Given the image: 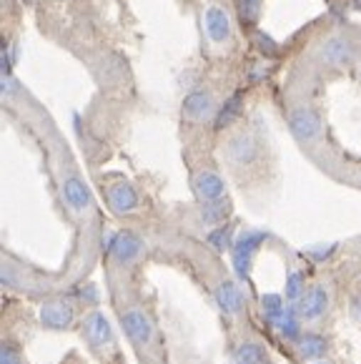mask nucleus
Segmentation results:
<instances>
[{
  "instance_id": "6ab92c4d",
  "label": "nucleus",
  "mask_w": 361,
  "mask_h": 364,
  "mask_svg": "<svg viewBox=\"0 0 361 364\" xmlns=\"http://www.w3.org/2000/svg\"><path fill=\"white\" fill-rule=\"evenodd\" d=\"M234 364H264V349L256 342H241L234 349Z\"/></svg>"
},
{
  "instance_id": "412c9836",
  "label": "nucleus",
  "mask_w": 361,
  "mask_h": 364,
  "mask_svg": "<svg viewBox=\"0 0 361 364\" xmlns=\"http://www.w3.org/2000/svg\"><path fill=\"white\" fill-rule=\"evenodd\" d=\"M226 214H229V204H223V201H213V204L203 206L201 219L206 221V224H223Z\"/></svg>"
},
{
  "instance_id": "aec40b11",
  "label": "nucleus",
  "mask_w": 361,
  "mask_h": 364,
  "mask_svg": "<svg viewBox=\"0 0 361 364\" xmlns=\"http://www.w3.org/2000/svg\"><path fill=\"white\" fill-rule=\"evenodd\" d=\"M261 309H264V314L269 316L271 321H276L279 316L286 311V306H284V299L279 294H264L261 296Z\"/></svg>"
},
{
  "instance_id": "7ed1b4c3",
  "label": "nucleus",
  "mask_w": 361,
  "mask_h": 364,
  "mask_svg": "<svg viewBox=\"0 0 361 364\" xmlns=\"http://www.w3.org/2000/svg\"><path fill=\"white\" fill-rule=\"evenodd\" d=\"M326 306H329V294H326V289L321 284H313V287H308L301 294V299L296 301V314L306 321H313L324 314Z\"/></svg>"
},
{
  "instance_id": "f257e3e1",
  "label": "nucleus",
  "mask_w": 361,
  "mask_h": 364,
  "mask_svg": "<svg viewBox=\"0 0 361 364\" xmlns=\"http://www.w3.org/2000/svg\"><path fill=\"white\" fill-rule=\"evenodd\" d=\"M266 231H241L234 241V269L241 279L249 277L251 262H254V254L259 252V247L266 241Z\"/></svg>"
},
{
  "instance_id": "5701e85b",
  "label": "nucleus",
  "mask_w": 361,
  "mask_h": 364,
  "mask_svg": "<svg viewBox=\"0 0 361 364\" xmlns=\"http://www.w3.org/2000/svg\"><path fill=\"white\" fill-rule=\"evenodd\" d=\"M259 6H261V0H236L241 21H246V23H254L256 18H259Z\"/></svg>"
},
{
  "instance_id": "bb28decb",
  "label": "nucleus",
  "mask_w": 361,
  "mask_h": 364,
  "mask_svg": "<svg viewBox=\"0 0 361 364\" xmlns=\"http://www.w3.org/2000/svg\"><path fill=\"white\" fill-rule=\"evenodd\" d=\"M259 43H261V48H266V53H276V43H274L269 36H264V33H261Z\"/></svg>"
},
{
  "instance_id": "a878e982",
  "label": "nucleus",
  "mask_w": 361,
  "mask_h": 364,
  "mask_svg": "<svg viewBox=\"0 0 361 364\" xmlns=\"http://www.w3.org/2000/svg\"><path fill=\"white\" fill-rule=\"evenodd\" d=\"M349 314L354 316V321H359V324H361V294L351 296V301H349Z\"/></svg>"
},
{
  "instance_id": "2eb2a0df",
  "label": "nucleus",
  "mask_w": 361,
  "mask_h": 364,
  "mask_svg": "<svg viewBox=\"0 0 361 364\" xmlns=\"http://www.w3.org/2000/svg\"><path fill=\"white\" fill-rule=\"evenodd\" d=\"M206 28H208V36H211L216 43H221V41H226L231 33L229 16H226L221 8H211V11L206 13Z\"/></svg>"
},
{
  "instance_id": "4468645a",
  "label": "nucleus",
  "mask_w": 361,
  "mask_h": 364,
  "mask_svg": "<svg viewBox=\"0 0 361 364\" xmlns=\"http://www.w3.org/2000/svg\"><path fill=\"white\" fill-rule=\"evenodd\" d=\"M216 304L221 306L226 314H239L241 306H244V296H241V289L234 284V282H223V284H218Z\"/></svg>"
},
{
  "instance_id": "4be33fe9",
  "label": "nucleus",
  "mask_w": 361,
  "mask_h": 364,
  "mask_svg": "<svg viewBox=\"0 0 361 364\" xmlns=\"http://www.w3.org/2000/svg\"><path fill=\"white\" fill-rule=\"evenodd\" d=\"M208 244H211L216 252L231 249V226H218V229H213L211 236H208Z\"/></svg>"
},
{
  "instance_id": "f03ea898",
  "label": "nucleus",
  "mask_w": 361,
  "mask_h": 364,
  "mask_svg": "<svg viewBox=\"0 0 361 364\" xmlns=\"http://www.w3.org/2000/svg\"><path fill=\"white\" fill-rule=\"evenodd\" d=\"M121 324H123L126 337L131 339L133 344H139V347H146V344L153 339V324H151L149 314L141 311V309H136V306H131V309L123 311Z\"/></svg>"
},
{
  "instance_id": "0eeeda50",
  "label": "nucleus",
  "mask_w": 361,
  "mask_h": 364,
  "mask_svg": "<svg viewBox=\"0 0 361 364\" xmlns=\"http://www.w3.org/2000/svg\"><path fill=\"white\" fill-rule=\"evenodd\" d=\"M83 334L93 347L103 349V347H111L113 344V329L108 324V319L101 314V311H90L83 321Z\"/></svg>"
},
{
  "instance_id": "9d476101",
  "label": "nucleus",
  "mask_w": 361,
  "mask_h": 364,
  "mask_svg": "<svg viewBox=\"0 0 361 364\" xmlns=\"http://www.w3.org/2000/svg\"><path fill=\"white\" fill-rule=\"evenodd\" d=\"M63 198L73 211H85L90 206V188L78 176H68L63 181Z\"/></svg>"
},
{
  "instance_id": "6e6552de",
  "label": "nucleus",
  "mask_w": 361,
  "mask_h": 364,
  "mask_svg": "<svg viewBox=\"0 0 361 364\" xmlns=\"http://www.w3.org/2000/svg\"><path fill=\"white\" fill-rule=\"evenodd\" d=\"M193 188H196L198 198L203 204H213V201H223V193H226V186H223L221 176L213 171H198L193 176Z\"/></svg>"
},
{
  "instance_id": "f3484780",
  "label": "nucleus",
  "mask_w": 361,
  "mask_h": 364,
  "mask_svg": "<svg viewBox=\"0 0 361 364\" xmlns=\"http://www.w3.org/2000/svg\"><path fill=\"white\" fill-rule=\"evenodd\" d=\"M298 319H301V316L296 314V309H289L286 306V311L274 321V327L279 329V334H281L284 339H298L301 337V324H298Z\"/></svg>"
},
{
  "instance_id": "1a4fd4ad",
  "label": "nucleus",
  "mask_w": 361,
  "mask_h": 364,
  "mask_svg": "<svg viewBox=\"0 0 361 364\" xmlns=\"http://www.w3.org/2000/svg\"><path fill=\"white\" fill-rule=\"evenodd\" d=\"M111 257L116 259L118 264H131L133 259L139 257L141 249H144V244H141V239L136 234H131V231H123V234H116L111 241Z\"/></svg>"
},
{
  "instance_id": "20e7f679",
  "label": "nucleus",
  "mask_w": 361,
  "mask_h": 364,
  "mask_svg": "<svg viewBox=\"0 0 361 364\" xmlns=\"http://www.w3.org/2000/svg\"><path fill=\"white\" fill-rule=\"evenodd\" d=\"M289 129L298 141H313L321 134V121L311 108H293L289 116Z\"/></svg>"
},
{
  "instance_id": "9b49d317",
  "label": "nucleus",
  "mask_w": 361,
  "mask_h": 364,
  "mask_svg": "<svg viewBox=\"0 0 361 364\" xmlns=\"http://www.w3.org/2000/svg\"><path fill=\"white\" fill-rule=\"evenodd\" d=\"M319 55H321V60H324V63L341 65V63H346V60L351 58V43L346 41V38L334 36V38H329V41H324V43H321Z\"/></svg>"
},
{
  "instance_id": "ddd939ff",
  "label": "nucleus",
  "mask_w": 361,
  "mask_h": 364,
  "mask_svg": "<svg viewBox=\"0 0 361 364\" xmlns=\"http://www.w3.org/2000/svg\"><path fill=\"white\" fill-rule=\"evenodd\" d=\"M213 101L206 91H193L183 98V116L191 118V121H203V118L211 113Z\"/></svg>"
},
{
  "instance_id": "c85d7f7f",
  "label": "nucleus",
  "mask_w": 361,
  "mask_h": 364,
  "mask_svg": "<svg viewBox=\"0 0 361 364\" xmlns=\"http://www.w3.org/2000/svg\"><path fill=\"white\" fill-rule=\"evenodd\" d=\"M316 364H326V362H316Z\"/></svg>"
},
{
  "instance_id": "f8f14e48",
  "label": "nucleus",
  "mask_w": 361,
  "mask_h": 364,
  "mask_svg": "<svg viewBox=\"0 0 361 364\" xmlns=\"http://www.w3.org/2000/svg\"><path fill=\"white\" fill-rule=\"evenodd\" d=\"M108 204H111V209L116 211V214H128V211H133L139 206V196H136L133 186L121 181L108 188Z\"/></svg>"
},
{
  "instance_id": "393cba45",
  "label": "nucleus",
  "mask_w": 361,
  "mask_h": 364,
  "mask_svg": "<svg viewBox=\"0 0 361 364\" xmlns=\"http://www.w3.org/2000/svg\"><path fill=\"white\" fill-rule=\"evenodd\" d=\"M0 364H23L21 354H18V349L13 344H3V349H0Z\"/></svg>"
},
{
  "instance_id": "dca6fc26",
  "label": "nucleus",
  "mask_w": 361,
  "mask_h": 364,
  "mask_svg": "<svg viewBox=\"0 0 361 364\" xmlns=\"http://www.w3.org/2000/svg\"><path fill=\"white\" fill-rule=\"evenodd\" d=\"M241 106H244V98H241V93H234V96H231L229 101H226L221 106V111H218L216 121H213V129H216V131L229 129V126L234 124L236 118H239Z\"/></svg>"
},
{
  "instance_id": "423d86ee",
  "label": "nucleus",
  "mask_w": 361,
  "mask_h": 364,
  "mask_svg": "<svg viewBox=\"0 0 361 364\" xmlns=\"http://www.w3.org/2000/svg\"><path fill=\"white\" fill-rule=\"evenodd\" d=\"M226 156H229L231 164L236 166H249L254 164L256 156H259V146H256V139L251 134H236L229 139L226 144Z\"/></svg>"
},
{
  "instance_id": "a211bd4d",
  "label": "nucleus",
  "mask_w": 361,
  "mask_h": 364,
  "mask_svg": "<svg viewBox=\"0 0 361 364\" xmlns=\"http://www.w3.org/2000/svg\"><path fill=\"white\" fill-rule=\"evenodd\" d=\"M326 352V339L319 334H303L298 337V354L301 359H316Z\"/></svg>"
},
{
  "instance_id": "39448f33",
  "label": "nucleus",
  "mask_w": 361,
  "mask_h": 364,
  "mask_svg": "<svg viewBox=\"0 0 361 364\" xmlns=\"http://www.w3.org/2000/svg\"><path fill=\"white\" fill-rule=\"evenodd\" d=\"M41 324L45 329H53V332H58V329H65L73 324V306L68 304V301L63 299H53V301H45V304L41 306Z\"/></svg>"
},
{
  "instance_id": "cd10ccee",
  "label": "nucleus",
  "mask_w": 361,
  "mask_h": 364,
  "mask_svg": "<svg viewBox=\"0 0 361 364\" xmlns=\"http://www.w3.org/2000/svg\"><path fill=\"white\" fill-rule=\"evenodd\" d=\"M80 299H83V301H90V304H93V301L98 299L96 289H93V287H85V291H80Z\"/></svg>"
},
{
  "instance_id": "b1692460",
  "label": "nucleus",
  "mask_w": 361,
  "mask_h": 364,
  "mask_svg": "<svg viewBox=\"0 0 361 364\" xmlns=\"http://www.w3.org/2000/svg\"><path fill=\"white\" fill-rule=\"evenodd\" d=\"M301 294H303V277L298 272H291L286 279V296L291 301H298Z\"/></svg>"
}]
</instances>
